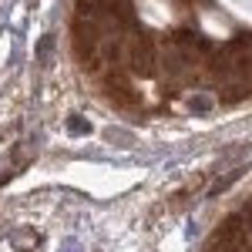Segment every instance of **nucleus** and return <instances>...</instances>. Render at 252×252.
<instances>
[{
    "label": "nucleus",
    "mask_w": 252,
    "mask_h": 252,
    "mask_svg": "<svg viewBox=\"0 0 252 252\" xmlns=\"http://www.w3.org/2000/svg\"><path fill=\"white\" fill-rule=\"evenodd\" d=\"M51 47H54V37L47 34V37L40 40V47H37V61H40V64H47V54H51Z\"/></svg>",
    "instance_id": "obj_1"
}]
</instances>
